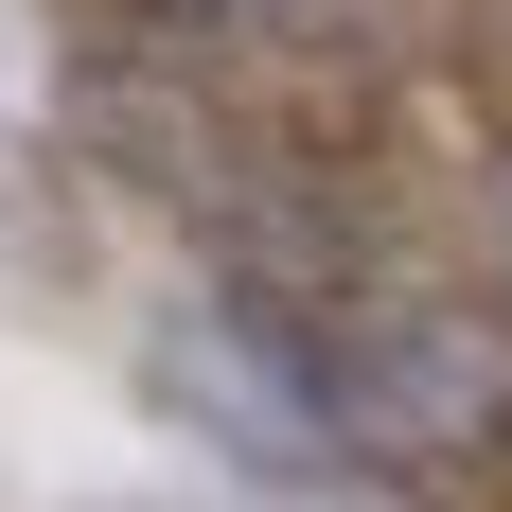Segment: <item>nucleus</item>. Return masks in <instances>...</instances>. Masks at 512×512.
Wrapping results in <instances>:
<instances>
[{
    "mask_svg": "<svg viewBox=\"0 0 512 512\" xmlns=\"http://www.w3.org/2000/svg\"><path fill=\"white\" fill-rule=\"evenodd\" d=\"M124 36H159L177 71L195 53H336V0H124Z\"/></svg>",
    "mask_w": 512,
    "mask_h": 512,
    "instance_id": "nucleus-2",
    "label": "nucleus"
},
{
    "mask_svg": "<svg viewBox=\"0 0 512 512\" xmlns=\"http://www.w3.org/2000/svg\"><path fill=\"white\" fill-rule=\"evenodd\" d=\"M477 265H495V301H512V106L477 124Z\"/></svg>",
    "mask_w": 512,
    "mask_h": 512,
    "instance_id": "nucleus-3",
    "label": "nucleus"
},
{
    "mask_svg": "<svg viewBox=\"0 0 512 512\" xmlns=\"http://www.w3.org/2000/svg\"><path fill=\"white\" fill-rule=\"evenodd\" d=\"M301 424L371 477H424V495L512 477V301H495V265L477 283L460 265H336Z\"/></svg>",
    "mask_w": 512,
    "mask_h": 512,
    "instance_id": "nucleus-1",
    "label": "nucleus"
}]
</instances>
